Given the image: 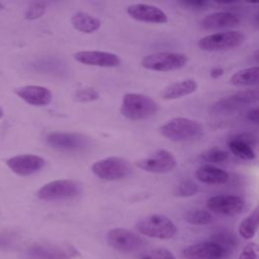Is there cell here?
<instances>
[{
    "label": "cell",
    "mask_w": 259,
    "mask_h": 259,
    "mask_svg": "<svg viewBox=\"0 0 259 259\" xmlns=\"http://www.w3.org/2000/svg\"><path fill=\"white\" fill-rule=\"evenodd\" d=\"M160 134L173 142H190L200 139L203 126L197 120L188 117H173L159 127Z\"/></svg>",
    "instance_id": "6da1fadb"
},
{
    "label": "cell",
    "mask_w": 259,
    "mask_h": 259,
    "mask_svg": "<svg viewBox=\"0 0 259 259\" xmlns=\"http://www.w3.org/2000/svg\"><path fill=\"white\" fill-rule=\"evenodd\" d=\"M158 105L150 96L140 93H125L122 98L120 112L132 120H144L156 114Z\"/></svg>",
    "instance_id": "7a4b0ae2"
},
{
    "label": "cell",
    "mask_w": 259,
    "mask_h": 259,
    "mask_svg": "<svg viewBox=\"0 0 259 259\" xmlns=\"http://www.w3.org/2000/svg\"><path fill=\"white\" fill-rule=\"evenodd\" d=\"M138 233L161 240L171 239L177 233V227L166 215L153 213L140 219L135 226Z\"/></svg>",
    "instance_id": "3957f363"
},
{
    "label": "cell",
    "mask_w": 259,
    "mask_h": 259,
    "mask_svg": "<svg viewBox=\"0 0 259 259\" xmlns=\"http://www.w3.org/2000/svg\"><path fill=\"white\" fill-rule=\"evenodd\" d=\"M91 171L101 180L117 181L127 177L132 172V167L124 158L113 156L94 162Z\"/></svg>",
    "instance_id": "277c9868"
},
{
    "label": "cell",
    "mask_w": 259,
    "mask_h": 259,
    "mask_svg": "<svg viewBox=\"0 0 259 259\" xmlns=\"http://www.w3.org/2000/svg\"><path fill=\"white\" fill-rule=\"evenodd\" d=\"M188 58L183 53L158 52L145 56L141 65L143 68L155 72H170L183 68Z\"/></svg>",
    "instance_id": "5b68a950"
},
{
    "label": "cell",
    "mask_w": 259,
    "mask_h": 259,
    "mask_svg": "<svg viewBox=\"0 0 259 259\" xmlns=\"http://www.w3.org/2000/svg\"><path fill=\"white\" fill-rule=\"evenodd\" d=\"M81 191L79 182L73 179H57L42 185L37 191L36 196L44 201H57L71 199Z\"/></svg>",
    "instance_id": "8992f818"
},
{
    "label": "cell",
    "mask_w": 259,
    "mask_h": 259,
    "mask_svg": "<svg viewBox=\"0 0 259 259\" xmlns=\"http://www.w3.org/2000/svg\"><path fill=\"white\" fill-rule=\"evenodd\" d=\"M245 40L244 34L239 30H226L211 33L201 37L197 46L205 52H223L240 47Z\"/></svg>",
    "instance_id": "52a82bcc"
},
{
    "label": "cell",
    "mask_w": 259,
    "mask_h": 259,
    "mask_svg": "<svg viewBox=\"0 0 259 259\" xmlns=\"http://www.w3.org/2000/svg\"><path fill=\"white\" fill-rule=\"evenodd\" d=\"M29 259H74L80 252L68 243H36L27 249Z\"/></svg>",
    "instance_id": "ba28073f"
},
{
    "label": "cell",
    "mask_w": 259,
    "mask_h": 259,
    "mask_svg": "<svg viewBox=\"0 0 259 259\" xmlns=\"http://www.w3.org/2000/svg\"><path fill=\"white\" fill-rule=\"evenodd\" d=\"M108 245L123 253H133L141 250L146 242L137 233L125 228H114L108 231L106 235Z\"/></svg>",
    "instance_id": "9c48e42d"
},
{
    "label": "cell",
    "mask_w": 259,
    "mask_h": 259,
    "mask_svg": "<svg viewBox=\"0 0 259 259\" xmlns=\"http://www.w3.org/2000/svg\"><path fill=\"white\" fill-rule=\"evenodd\" d=\"M136 166L146 172L165 174L175 169L177 161L171 152L165 149H160L152 153L150 156L136 161Z\"/></svg>",
    "instance_id": "30bf717a"
},
{
    "label": "cell",
    "mask_w": 259,
    "mask_h": 259,
    "mask_svg": "<svg viewBox=\"0 0 259 259\" xmlns=\"http://www.w3.org/2000/svg\"><path fill=\"white\" fill-rule=\"evenodd\" d=\"M46 143L56 150L74 152L88 147V137L80 133L54 132L46 137Z\"/></svg>",
    "instance_id": "8fae6325"
},
{
    "label": "cell",
    "mask_w": 259,
    "mask_h": 259,
    "mask_svg": "<svg viewBox=\"0 0 259 259\" xmlns=\"http://www.w3.org/2000/svg\"><path fill=\"white\" fill-rule=\"evenodd\" d=\"M205 205L212 212L223 215H236L243 210L245 201L238 195L222 194L208 197Z\"/></svg>",
    "instance_id": "7c38bea8"
},
{
    "label": "cell",
    "mask_w": 259,
    "mask_h": 259,
    "mask_svg": "<svg viewBox=\"0 0 259 259\" xmlns=\"http://www.w3.org/2000/svg\"><path fill=\"white\" fill-rule=\"evenodd\" d=\"M186 259H227L230 253L218 243L208 240L190 245L183 249Z\"/></svg>",
    "instance_id": "4fadbf2b"
},
{
    "label": "cell",
    "mask_w": 259,
    "mask_h": 259,
    "mask_svg": "<svg viewBox=\"0 0 259 259\" xmlns=\"http://www.w3.org/2000/svg\"><path fill=\"white\" fill-rule=\"evenodd\" d=\"M73 58L80 64L100 68H115L121 63L116 54L103 51H79L73 55Z\"/></svg>",
    "instance_id": "5bb4252c"
},
{
    "label": "cell",
    "mask_w": 259,
    "mask_h": 259,
    "mask_svg": "<svg viewBox=\"0 0 259 259\" xmlns=\"http://www.w3.org/2000/svg\"><path fill=\"white\" fill-rule=\"evenodd\" d=\"M8 168L19 176H29L41 170L46 165V160L37 155L23 154L6 160Z\"/></svg>",
    "instance_id": "9a60e30c"
},
{
    "label": "cell",
    "mask_w": 259,
    "mask_h": 259,
    "mask_svg": "<svg viewBox=\"0 0 259 259\" xmlns=\"http://www.w3.org/2000/svg\"><path fill=\"white\" fill-rule=\"evenodd\" d=\"M125 10L127 15L137 21L160 24L166 23L168 21L167 14L161 8L155 5L136 3L128 5Z\"/></svg>",
    "instance_id": "2e32d148"
},
{
    "label": "cell",
    "mask_w": 259,
    "mask_h": 259,
    "mask_svg": "<svg viewBox=\"0 0 259 259\" xmlns=\"http://www.w3.org/2000/svg\"><path fill=\"white\" fill-rule=\"evenodd\" d=\"M14 93L26 103L33 106H46L52 102L51 90L40 85H25L14 89Z\"/></svg>",
    "instance_id": "e0dca14e"
},
{
    "label": "cell",
    "mask_w": 259,
    "mask_h": 259,
    "mask_svg": "<svg viewBox=\"0 0 259 259\" xmlns=\"http://www.w3.org/2000/svg\"><path fill=\"white\" fill-rule=\"evenodd\" d=\"M255 144V137L248 133L237 134L228 141V147L230 151L236 157L247 161H252L256 158L254 151Z\"/></svg>",
    "instance_id": "ac0fdd59"
},
{
    "label": "cell",
    "mask_w": 259,
    "mask_h": 259,
    "mask_svg": "<svg viewBox=\"0 0 259 259\" xmlns=\"http://www.w3.org/2000/svg\"><path fill=\"white\" fill-rule=\"evenodd\" d=\"M200 24L204 29L231 28L240 24V18L229 11H218L205 15Z\"/></svg>",
    "instance_id": "d6986e66"
},
{
    "label": "cell",
    "mask_w": 259,
    "mask_h": 259,
    "mask_svg": "<svg viewBox=\"0 0 259 259\" xmlns=\"http://www.w3.org/2000/svg\"><path fill=\"white\" fill-rule=\"evenodd\" d=\"M197 88L198 84L194 79H183L166 86L161 92V97L165 100H175L194 93Z\"/></svg>",
    "instance_id": "ffe728a7"
},
{
    "label": "cell",
    "mask_w": 259,
    "mask_h": 259,
    "mask_svg": "<svg viewBox=\"0 0 259 259\" xmlns=\"http://www.w3.org/2000/svg\"><path fill=\"white\" fill-rule=\"evenodd\" d=\"M196 179L203 183L209 185H220L228 182L230 175L227 171L218 168L213 165L204 164L197 168L195 172Z\"/></svg>",
    "instance_id": "44dd1931"
},
{
    "label": "cell",
    "mask_w": 259,
    "mask_h": 259,
    "mask_svg": "<svg viewBox=\"0 0 259 259\" xmlns=\"http://www.w3.org/2000/svg\"><path fill=\"white\" fill-rule=\"evenodd\" d=\"M71 24L79 32L90 34L100 28L101 20L87 12L78 11L72 15Z\"/></svg>",
    "instance_id": "7402d4cb"
},
{
    "label": "cell",
    "mask_w": 259,
    "mask_h": 259,
    "mask_svg": "<svg viewBox=\"0 0 259 259\" xmlns=\"http://www.w3.org/2000/svg\"><path fill=\"white\" fill-rule=\"evenodd\" d=\"M259 68L258 66H253L245 69H241L235 72L230 77V83L234 86H254L258 84Z\"/></svg>",
    "instance_id": "603a6c76"
},
{
    "label": "cell",
    "mask_w": 259,
    "mask_h": 259,
    "mask_svg": "<svg viewBox=\"0 0 259 259\" xmlns=\"http://www.w3.org/2000/svg\"><path fill=\"white\" fill-rule=\"evenodd\" d=\"M258 221H259V211H258V207L256 206L252 210V212L241 222L239 226L240 236L247 240L252 239L257 232Z\"/></svg>",
    "instance_id": "cb8c5ba5"
},
{
    "label": "cell",
    "mask_w": 259,
    "mask_h": 259,
    "mask_svg": "<svg viewBox=\"0 0 259 259\" xmlns=\"http://www.w3.org/2000/svg\"><path fill=\"white\" fill-rule=\"evenodd\" d=\"M185 221L191 225L205 226L211 223L212 215L205 209H193L186 212Z\"/></svg>",
    "instance_id": "d4e9b609"
},
{
    "label": "cell",
    "mask_w": 259,
    "mask_h": 259,
    "mask_svg": "<svg viewBox=\"0 0 259 259\" xmlns=\"http://www.w3.org/2000/svg\"><path fill=\"white\" fill-rule=\"evenodd\" d=\"M199 159L206 162L207 164H220L224 163L229 159V153L220 148H211L199 156Z\"/></svg>",
    "instance_id": "484cf974"
},
{
    "label": "cell",
    "mask_w": 259,
    "mask_h": 259,
    "mask_svg": "<svg viewBox=\"0 0 259 259\" xmlns=\"http://www.w3.org/2000/svg\"><path fill=\"white\" fill-rule=\"evenodd\" d=\"M199 186L191 180H183L173 188V194L177 197H190L198 193Z\"/></svg>",
    "instance_id": "4316f807"
},
{
    "label": "cell",
    "mask_w": 259,
    "mask_h": 259,
    "mask_svg": "<svg viewBox=\"0 0 259 259\" xmlns=\"http://www.w3.org/2000/svg\"><path fill=\"white\" fill-rule=\"evenodd\" d=\"M211 241L218 243L221 245L224 249H226L230 254L233 252V250L237 246V240L236 237H234L233 234L227 232V231H222L213 234L210 239Z\"/></svg>",
    "instance_id": "83f0119b"
},
{
    "label": "cell",
    "mask_w": 259,
    "mask_h": 259,
    "mask_svg": "<svg viewBox=\"0 0 259 259\" xmlns=\"http://www.w3.org/2000/svg\"><path fill=\"white\" fill-rule=\"evenodd\" d=\"M100 97L98 91L92 87H82L76 89L73 94L72 98L76 102L80 103H88L98 100Z\"/></svg>",
    "instance_id": "f1b7e54d"
},
{
    "label": "cell",
    "mask_w": 259,
    "mask_h": 259,
    "mask_svg": "<svg viewBox=\"0 0 259 259\" xmlns=\"http://www.w3.org/2000/svg\"><path fill=\"white\" fill-rule=\"evenodd\" d=\"M230 98L233 100L234 103H236L238 106L242 104H249L257 102L259 99V94L257 89H245L238 91L230 96Z\"/></svg>",
    "instance_id": "f546056e"
},
{
    "label": "cell",
    "mask_w": 259,
    "mask_h": 259,
    "mask_svg": "<svg viewBox=\"0 0 259 259\" xmlns=\"http://www.w3.org/2000/svg\"><path fill=\"white\" fill-rule=\"evenodd\" d=\"M47 11V2L35 1L32 2L24 12V18L27 20H34L40 18Z\"/></svg>",
    "instance_id": "4dcf8cb0"
},
{
    "label": "cell",
    "mask_w": 259,
    "mask_h": 259,
    "mask_svg": "<svg viewBox=\"0 0 259 259\" xmlns=\"http://www.w3.org/2000/svg\"><path fill=\"white\" fill-rule=\"evenodd\" d=\"M138 259H176L172 252L165 248H156L140 254Z\"/></svg>",
    "instance_id": "1f68e13d"
},
{
    "label": "cell",
    "mask_w": 259,
    "mask_h": 259,
    "mask_svg": "<svg viewBox=\"0 0 259 259\" xmlns=\"http://www.w3.org/2000/svg\"><path fill=\"white\" fill-rule=\"evenodd\" d=\"M238 259H258V248L255 243L248 244L241 252Z\"/></svg>",
    "instance_id": "d6a6232c"
},
{
    "label": "cell",
    "mask_w": 259,
    "mask_h": 259,
    "mask_svg": "<svg viewBox=\"0 0 259 259\" xmlns=\"http://www.w3.org/2000/svg\"><path fill=\"white\" fill-rule=\"evenodd\" d=\"M179 4L183 5L187 9L202 10V9H205L209 5V2L204 1V0H190V1H180Z\"/></svg>",
    "instance_id": "836d02e7"
},
{
    "label": "cell",
    "mask_w": 259,
    "mask_h": 259,
    "mask_svg": "<svg viewBox=\"0 0 259 259\" xmlns=\"http://www.w3.org/2000/svg\"><path fill=\"white\" fill-rule=\"evenodd\" d=\"M13 242V238L10 235L0 233V248L10 247Z\"/></svg>",
    "instance_id": "e575fe53"
},
{
    "label": "cell",
    "mask_w": 259,
    "mask_h": 259,
    "mask_svg": "<svg viewBox=\"0 0 259 259\" xmlns=\"http://www.w3.org/2000/svg\"><path fill=\"white\" fill-rule=\"evenodd\" d=\"M258 108L257 107H254V108H251L248 113H247V119L253 123H258Z\"/></svg>",
    "instance_id": "d590c367"
},
{
    "label": "cell",
    "mask_w": 259,
    "mask_h": 259,
    "mask_svg": "<svg viewBox=\"0 0 259 259\" xmlns=\"http://www.w3.org/2000/svg\"><path fill=\"white\" fill-rule=\"evenodd\" d=\"M223 75H224V69L222 67H214L209 72V76L212 79H218V78L222 77Z\"/></svg>",
    "instance_id": "8d00e7d4"
},
{
    "label": "cell",
    "mask_w": 259,
    "mask_h": 259,
    "mask_svg": "<svg viewBox=\"0 0 259 259\" xmlns=\"http://www.w3.org/2000/svg\"><path fill=\"white\" fill-rule=\"evenodd\" d=\"M2 116H3V109L0 107V119L2 118Z\"/></svg>",
    "instance_id": "74e56055"
}]
</instances>
